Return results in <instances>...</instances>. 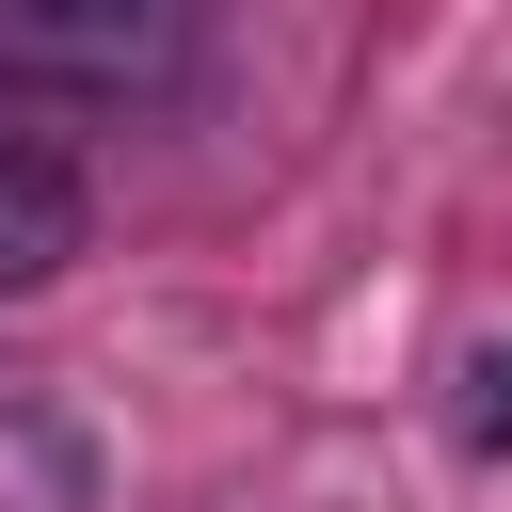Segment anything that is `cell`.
Masks as SVG:
<instances>
[{
    "instance_id": "cell-1",
    "label": "cell",
    "mask_w": 512,
    "mask_h": 512,
    "mask_svg": "<svg viewBox=\"0 0 512 512\" xmlns=\"http://www.w3.org/2000/svg\"><path fill=\"white\" fill-rule=\"evenodd\" d=\"M208 0H0V64L64 80V96H160L192 64Z\"/></svg>"
},
{
    "instance_id": "cell-2",
    "label": "cell",
    "mask_w": 512,
    "mask_h": 512,
    "mask_svg": "<svg viewBox=\"0 0 512 512\" xmlns=\"http://www.w3.org/2000/svg\"><path fill=\"white\" fill-rule=\"evenodd\" d=\"M64 256H80V176L32 128H0V288H48Z\"/></svg>"
},
{
    "instance_id": "cell-3",
    "label": "cell",
    "mask_w": 512,
    "mask_h": 512,
    "mask_svg": "<svg viewBox=\"0 0 512 512\" xmlns=\"http://www.w3.org/2000/svg\"><path fill=\"white\" fill-rule=\"evenodd\" d=\"M464 432H480V448H512V352H480V400H464Z\"/></svg>"
}]
</instances>
